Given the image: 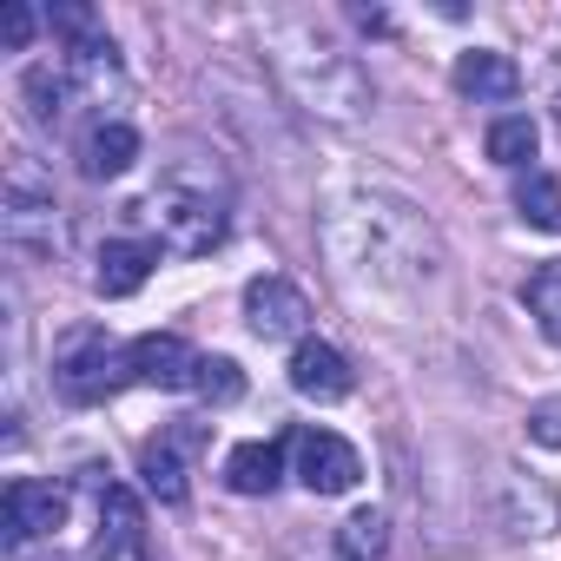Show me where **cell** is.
<instances>
[{"label": "cell", "instance_id": "cell-23", "mask_svg": "<svg viewBox=\"0 0 561 561\" xmlns=\"http://www.w3.org/2000/svg\"><path fill=\"white\" fill-rule=\"evenodd\" d=\"M528 443H541V449H561V397H541V403H528Z\"/></svg>", "mask_w": 561, "mask_h": 561}, {"label": "cell", "instance_id": "cell-18", "mask_svg": "<svg viewBox=\"0 0 561 561\" xmlns=\"http://www.w3.org/2000/svg\"><path fill=\"white\" fill-rule=\"evenodd\" d=\"M139 476H146V495H159L165 508H179V502H185V462H179V436H159V443H146V456H139Z\"/></svg>", "mask_w": 561, "mask_h": 561}, {"label": "cell", "instance_id": "cell-5", "mask_svg": "<svg viewBox=\"0 0 561 561\" xmlns=\"http://www.w3.org/2000/svg\"><path fill=\"white\" fill-rule=\"evenodd\" d=\"M54 383H60V397L67 403H100V397H113L119 383H133L126 377V351L106 337V331H73L60 351H54Z\"/></svg>", "mask_w": 561, "mask_h": 561}, {"label": "cell", "instance_id": "cell-6", "mask_svg": "<svg viewBox=\"0 0 561 561\" xmlns=\"http://www.w3.org/2000/svg\"><path fill=\"white\" fill-rule=\"evenodd\" d=\"M244 324H251L264 344H277V337H305V324H311V298L291 285V277L264 271V277H251V285H244Z\"/></svg>", "mask_w": 561, "mask_h": 561}, {"label": "cell", "instance_id": "cell-10", "mask_svg": "<svg viewBox=\"0 0 561 561\" xmlns=\"http://www.w3.org/2000/svg\"><path fill=\"white\" fill-rule=\"evenodd\" d=\"M60 522H67V489L34 482V476L8 482V548H21L27 535H54Z\"/></svg>", "mask_w": 561, "mask_h": 561}, {"label": "cell", "instance_id": "cell-11", "mask_svg": "<svg viewBox=\"0 0 561 561\" xmlns=\"http://www.w3.org/2000/svg\"><path fill=\"white\" fill-rule=\"evenodd\" d=\"M159 264V244L152 238H106L100 244V271H93V291L100 298H133Z\"/></svg>", "mask_w": 561, "mask_h": 561}, {"label": "cell", "instance_id": "cell-25", "mask_svg": "<svg viewBox=\"0 0 561 561\" xmlns=\"http://www.w3.org/2000/svg\"><path fill=\"white\" fill-rule=\"evenodd\" d=\"M554 113H561V100H554Z\"/></svg>", "mask_w": 561, "mask_h": 561}, {"label": "cell", "instance_id": "cell-3", "mask_svg": "<svg viewBox=\"0 0 561 561\" xmlns=\"http://www.w3.org/2000/svg\"><path fill=\"white\" fill-rule=\"evenodd\" d=\"M225 198H231V185H225V165L218 159H172L165 165V185L152 192V225H159V244L165 251H179V257H205V251H218L225 244Z\"/></svg>", "mask_w": 561, "mask_h": 561}, {"label": "cell", "instance_id": "cell-19", "mask_svg": "<svg viewBox=\"0 0 561 561\" xmlns=\"http://www.w3.org/2000/svg\"><path fill=\"white\" fill-rule=\"evenodd\" d=\"M383 548H390V515L383 508H351L337 522V554L344 561H383Z\"/></svg>", "mask_w": 561, "mask_h": 561}, {"label": "cell", "instance_id": "cell-9", "mask_svg": "<svg viewBox=\"0 0 561 561\" xmlns=\"http://www.w3.org/2000/svg\"><path fill=\"white\" fill-rule=\"evenodd\" d=\"M291 390L311 397V403H344V397L357 390V370H351V357H344L337 344L298 337V351H291Z\"/></svg>", "mask_w": 561, "mask_h": 561}, {"label": "cell", "instance_id": "cell-16", "mask_svg": "<svg viewBox=\"0 0 561 561\" xmlns=\"http://www.w3.org/2000/svg\"><path fill=\"white\" fill-rule=\"evenodd\" d=\"M133 159H139V133L126 119H100L87 133V146H80V172L87 179H119V172H133Z\"/></svg>", "mask_w": 561, "mask_h": 561}, {"label": "cell", "instance_id": "cell-20", "mask_svg": "<svg viewBox=\"0 0 561 561\" xmlns=\"http://www.w3.org/2000/svg\"><path fill=\"white\" fill-rule=\"evenodd\" d=\"M535 139H541V133H535V119H528V113H502V119L489 126V139H482V146H489V159H495V165L522 172V165L535 159Z\"/></svg>", "mask_w": 561, "mask_h": 561}, {"label": "cell", "instance_id": "cell-22", "mask_svg": "<svg viewBox=\"0 0 561 561\" xmlns=\"http://www.w3.org/2000/svg\"><path fill=\"white\" fill-rule=\"evenodd\" d=\"M192 390H198L211 410H225V403H238V397H244V377H238V364H231V357H198Z\"/></svg>", "mask_w": 561, "mask_h": 561}, {"label": "cell", "instance_id": "cell-7", "mask_svg": "<svg viewBox=\"0 0 561 561\" xmlns=\"http://www.w3.org/2000/svg\"><path fill=\"white\" fill-rule=\"evenodd\" d=\"M364 476V456L337 430H298V482L311 495H351Z\"/></svg>", "mask_w": 561, "mask_h": 561}, {"label": "cell", "instance_id": "cell-2", "mask_svg": "<svg viewBox=\"0 0 561 561\" xmlns=\"http://www.w3.org/2000/svg\"><path fill=\"white\" fill-rule=\"evenodd\" d=\"M264 60H271V73L285 80V93H291L305 113H318V119H331V126H357V119H370V106H377L370 73H364L318 21H277V27H264Z\"/></svg>", "mask_w": 561, "mask_h": 561}, {"label": "cell", "instance_id": "cell-4", "mask_svg": "<svg viewBox=\"0 0 561 561\" xmlns=\"http://www.w3.org/2000/svg\"><path fill=\"white\" fill-rule=\"evenodd\" d=\"M0 238H8L21 257H54L67 244V225H60V205H54V179L27 152H8V185H0Z\"/></svg>", "mask_w": 561, "mask_h": 561}, {"label": "cell", "instance_id": "cell-8", "mask_svg": "<svg viewBox=\"0 0 561 561\" xmlns=\"http://www.w3.org/2000/svg\"><path fill=\"white\" fill-rule=\"evenodd\" d=\"M126 377L133 383H152V390H192L198 377V351L172 331H146L126 344Z\"/></svg>", "mask_w": 561, "mask_h": 561}, {"label": "cell", "instance_id": "cell-21", "mask_svg": "<svg viewBox=\"0 0 561 561\" xmlns=\"http://www.w3.org/2000/svg\"><path fill=\"white\" fill-rule=\"evenodd\" d=\"M515 205H522V218H528L535 231H561V179L528 172V179L515 185Z\"/></svg>", "mask_w": 561, "mask_h": 561}, {"label": "cell", "instance_id": "cell-26", "mask_svg": "<svg viewBox=\"0 0 561 561\" xmlns=\"http://www.w3.org/2000/svg\"><path fill=\"white\" fill-rule=\"evenodd\" d=\"M337 561H344V554H337Z\"/></svg>", "mask_w": 561, "mask_h": 561}, {"label": "cell", "instance_id": "cell-13", "mask_svg": "<svg viewBox=\"0 0 561 561\" xmlns=\"http://www.w3.org/2000/svg\"><path fill=\"white\" fill-rule=\"evenodd\" d=\"M73 93H80V80L67 73V60H41V67L21 73V100H27V119L34 126H60L67 106H73Z\"/></svg>", "mask_w": 561, "mask_h": 561}, {"label": "cell", "instance_id": "cell-1", "mask_svg": "<svg viewBox=\"0 0 561 561\" xmlns=\"http://www.w3.org/2000/svg\"><path fill=\"white\" fill-rule=\"evenodd\" d=\"M318 238H324L331 271L351 291H410L416 277L436 264L430 218L403 192H383V185L337 192L324 205V218H318Z\"/></svg>", "mask_w": 561, "mask_h": 561}, {"label": "cell", "instance_id": "cell-24", "mask_svg": "<svg viewBox=\"0 0 561 561\" xmlns=\"http://www.w3.org/2000/svg\"><path fill=\"white\" fill-rule=\"evenodd\" d=\"M0 41H8V54H21L34 41V8H21V0H14V8L0 14Z\"/></svg>", "mask_w": 561, "mask_h": 561}, {"label": "cell", "instance_id": "cell-14", "mask_svg": "<svg viewBox=\"0 0 561 561\" xmlns=\"http://www.w3.org/2000/svg\"><path fill=\"white\" fill-rule=\"evenodd\" d=\"M285 482V443H238L225 456V489L231 495H271Z\"/></svg>", "mask_w": 561, "mask_h": 561}, {"label": "cell", "instance_id": "cell-17", "mask_svg": "<svg viewBox=\"0 0 561 561\" xmlns=\"http://www.w3.org/2000/svg\"><path fill=\"white\" fill-rule=\"evenodd\" d=\"M522 305H528V318L541 324V337L561 351V257H548V264H535V271H528Z\"/></svg>", "mask_w": 561, "mask_h": 561}, {"label": "cell", "instance_id": "cell-12", "mask_svg": "<svg viewBox=\"0 0 561 561\" xmlns=\"http://www.w3.org/2000/svg\"><path fill=\"white\" fill-rule=\"evenodd\" d=\"M456 93L462 100H515L522 93V67L508 54L469 47V54H456Z\"/></svg>", "mask_w": 561, "mask_h": 561}, {"label": "cell", "instance_id": "cell-15", "mask_svg": "<svg viewBox=\"0 0 561 561\" xmlns=\"http://www.w3.org/2000/svg\"><path fill=\"white\" fill-rule=\"evenodd\" d=\"M93 561H139V502H133L126 489H106V495H100Z\"/></svg>", "mask_w": 561, "mask_h": 561}]
</instances>
